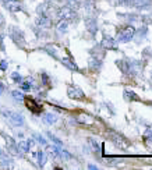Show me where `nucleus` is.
I'll return each mask as SVG.
<instances>
[{"label":"nucleus","mask_w":152,"mask_h":170,"mask_svg":"<svg viewBox=\"0 0 152 170\" xmlns=\"http://www.w3.org/2000/svg\"><path fill=\"white\" fill-rule=\"evenodd\" d=\"M1 113H3V116H4L13 126H16V127H23V126H24L25 120H24V116H23V114L17 113V112H13V110H8V109H1Z\"/></svg>","instance_id":"nucleus-1"},{"label":"nucleus","mask_w":152,"mask_h":170,"mask_svg":"<svg viewBox=\"0 0 152 170\" xmlns=\"http://www.w3.org/2000/svg\"><path fill=\"white\" fill-rule=\"evenodd\" d=\"M134 35H136V28H134V27H127V28H124L123 31L119 32L116 41L120 42V43H126V42L131 41V39L134 38Z\"/></svg>","instance_id":"nucleus-2"},{"label":"nucleus","mask_w":152,"mask_h":170,"mask_svg":"<svg viewBox=\"0 0 152 170\" xmlns=\"http://www.w3.org/2000/svg\"><path fill=\"white\" fill-rule=\"evenodd\" d=\"M67 95L71 98V99H84V91L80 88V87H77V85H74V84H70L68 87H67Z\"/></svg>","instance_id":"nucleus-3"},{"label":"nucleus","mask_w":152,"mask_h":170,"mask_svg":"<svg viewBox=\"0 0 152 170\" xmlns=\"http://www.w3.org/2000/svg\"><path fill=\"white\" fill-rule=\"evenodd\" d=\"M24 102H25V106L28 107V110H31L34 114L42 113V106L34 98H24Z\"/></svg>","instance_id":"nucleus-4"},{"label":"nucleus","mask_w":152,"mask_h":170,"mask_svg":"<svg viewBox=\"0 0 152 170\" xmlns=\"http://www.w3.org/2000/svg\"><path fill=\"white\" fill-rule=\"evenodd\" d=\"M6 145H7V149H8V154L14 155V156H20L23 154L18 148V144L14 141V138L11 137H6Z\"/></svg>","instance_id":"nucleus-5"},{"label":"nucleus","mask_w":152,"mask_h":170,"mask_svg":"<svg viewBox=\"0 0 152 170\" xmlns=\"http://www.w3.org/2000/svg\"><path fill=\"white\" fill-rule=\"evenodd\" d=\"M10 36H11V39L16 42L17 45H20V42H21V45L24 46V33L21 32L20 29H17L16 27H11V29H10Z\"/></svg>","instance_id":"nucleus-6"},{"label":"nucleus","mask_w":152,"mask_h":170,"mask_svg":"<svg viewBox=\"0 0 152 170\" xmlns=\"http://www.w3.org/2000/svg\"><path fill=\"white\" fill-rule=\"evenodd\" d=\"M0 166L8 169V167H13V159L8 156V154H6L4 151L0 149Z\"/></svg>","instance_id":"nucleus-7"},{"label":"nucleus","mask_w":152,"mask_h":170,"mask_svg":"<svg viewBox=\"0 0 152 170\" xmlns=\"http://www.w3.org/2000/svg\"><path fill=\"white\" fill-rule=\"evenodd\" d=\"M3 4H4V7L8 8L10 11H20L21 10V3L20 1H17V0H0Z\"/></svg>","instance_id":"nucleus-8"},{"label":"nucleus","mask_w":152,"mask_h":170,"mask_svg":"<svg viewBox=\"0 0 152 170\" xmlns=\"http://www.w3.org/2000/svg\"><path fill=\"white\" fill-rule=\"evenodd\" d=\"M34 145V139H23V141H20L18 142V148H20V151L23 152V154H27V152H29V149H31V146Z\"/></svg>","instance_id":"nucleus-9"},{"label":"nucleus","mask_w":152,"mask_h":170,"mask_svg":"<svg viewBox=\"0 0 152 170\" xmlns=\"http://www.w3.org/2000/svg\"><path fill=\"white\" fill-rule=\"evenodd\" d=\"M62 63H63V66H66V67H68L70 70H73V71H78L80 68H78V66L75 64V61L73 60L71 57H63L62 59Z\"/></svg>","instance_id":"nucleus-10"},{"label":"nucleus","mask_w":152,"mask_h":170,"mask_svg":"<svg viewBox=\"0 0 152 170\" xmlns=\"http://www.w3.org/2000/svg\"><path fill=\"white\" fill-rule=\"evenodd\" d=\"M102 46L105 49H117V41H113L112 38H105L102 41Z\"/></svg>","instance_id":"nucleus-11"},{"label":"nucleus","mask_w":152,"mask_h":170,"mask_svg":"<svg viewBox=\"0 0 152 170\" xmlns=\"http://www.w3.org/2000/svg\"><path fill=\"white\" fill-rule=\"evenodd\" d=\"M43 122L48 123V124H55V123L57 122V116L55 113H50V112H48V113L43 114Z\"/></svg>","instance_id":"nucleus-12"},{"label":"nucleus","mask_w":152,"mask_h":170,"mask_svg":"<svg viewBox=\"0 0 152 170\" xmlns=\"http://www.w3.org/2000/svg\"><path fill=\"white\" fill-rule=\"evenodd\" d=\"M35 156L38 158V165H39V167H43L45 163H46V155H45V152H43V151H38Z\"/></svg>","instance_id":"nucleus-13"},{"label":"nucleus","mask_w":152,"mask_h":170,"mask_svg":"<svg viewBox=\"0 0 152 170\" xmlns=\"http://www.w3.org/2000/svg\"><path fill=\"white\" fill-rule=\"evenodd\" d=\"M21 89L23 91H31L34 88V85H32V78H28V81H21Z\"/></svg>","instance_id":"nucleus-14"},{"label":"nucleus","mask_w":152,"mask_h":170,"mask_svg":"<svg viewBox=\"0 0 152 170\" xmlns=\"http://www.w3.org/2000/svg\"><path fill=\"white\" fill-rule=\"evenodd\" d=\"M11 96L14 98L17 102H23V100H24V98H25L24 94H23L21 91H13V92H11Z\"/></svg>","instance_id":"nucleus-15"},{"label":"nucleus","mask_w":152,"mask_h":170,"mask_svg":"<svg viewBox=\"0 0 152 170\" xmlns=\"http://www.w3.org/2000/svg\"><path fill=\"white\" fill-rule=\"evenodd\" d=\"M48 137L50 138V139H52V142H53L55 145L63 146V142H62V141H60V139H59V138H57V137H55V135H53L52 132H48Z\"/></svg>","instance_id":"nucleus-16"},{"label":"nucleus","mask_w":152,"mask_h":170,"mask_svg":"<svg viewBox=\"0 0 152 170\" xmlns=\"http://www.w3.org/2000/svg\"><path fill=\"white\" fill-rule=\"evenodd\" d=\"M45 52L49 53L50 56H53L55 59H57V50L53 48V46H46V48H45Z\"/></svg>","instance_id":"nucleus-17"},{"label":"nucleus","mask_w":152,"mask_h":170,"mask_svg":"<svg viewBox=\"0 0 152 170\" xmlns=\"http://www.w3.org/2000/svg\"><path fill=\"white\" fill-rule=\"evenodd\" d=\"M124 95L127 99H131V100H140V98L136 96V94L133 91H124Z\"/></svg>","instance_id":"nucleus-18"},{"label":"nucleus","mask_w":152,"mask_h":170,"mask_svg":"<svg viewBox=\"0 0 152 170\" xmlns=\"http://www.w3.org/2000/svg\"><path fill=\"white\" fill-rule=\"evenodd\" d=\"M11 80L14 82H17V84H20V82L23 81V77H21V74L17 73V71H14V73H11Z\"/></svg>","instance_id":"nucleus-19"},{"label":"nucleus","mask_w":152,"mask_h":170,"mask_svg":"<svg viewBox=\"0 0 152 170\" xmlns=\"http://www.w3.org/2000/svg\"><path fill=\"white\" fill-rule=\"evenodd\" d=\"M34 138H35V139H36L39 144H42V145H46V144H48V142H46V139L42 137L40 134H34Z\"/></svg>","instance_id":"nucleus-20"},{"label":"nucleus","mask_w":152,"mask_h":170,"mask_svg":"<svg viewBox=\"0 0 152 170\" xmlns=\"http://www.w3.org/2000/svg\"><path fill=\"white\" fill-rule=\"evenodd\" d=\"M59 31H60V32H66V31H67V23H66V21H62V23H60V24H59Z\"/></svg>","instance_id":"nucleus-21"},{"label":"nucleus","mask_w":152,"mask_h":170,"mask_svg":"<svg viewBox=\"0 0 152 170\" xmlns=\"http://www.w3.org/2000/svg\"><path fill=\"white\" fill-rule=\"evenodd\" d=\"M89 144H91V145H92L94 148H95V149H96V152L99 151V144L96 142V141L94 139V138H89Z\"/></svg>","instance_id":"nucleus-22"},{"label":"nucleus","mask_w":152,"mask_h":170,"mask_svg":"<svg viewBox=\"0 0 152 170\" xmlns=\"http://www.w3.org/2000/svg\"><path fill=\"white\" fill-rule=\"evenodd\" d=\"M42 80H43V85H49V77H48V74L46 73H42Z\"/></svg>","instance_id":"nucleus-23"},{"label":"nucleus","mask_w":152,"mask_h":170,"mask_svg":"<svg viewBox=\"0 0 152 170\" xmlns=\"http://www.w3.org/2000/svg\"><path fill=\"white\" fill-rule=\"evenodd\" d=\"M7 67H8V61H4V60H3V61L0 63V70H1V71H6Z\"/></svg>","instance_id":"nucleus-24"},{"label":"nucleus","mask_w":152,"mask_h":170,"mask_svg":"<svg viewBox=\"0 0 152 170\" xmlns=\"http://www.w3.org/2000/svg\"><path fill=\"white\" fill-rule=\"evenodd\" d=\"M145 139H148V141H152V130H147V132H145Z\"/></svg>","instance_id":"nucleus-25"},{"label":"nucleus","mask_w":152,"mask_h":170,"mask_svg":"<svg viewBox=\"0 0 152 170\" xmlns=\"http://www.w3.org/2000/svg\"><path fill=\"white\" fill-rule=\"evenodd\" d=\"M88 169H92V170H96V169H98V166H95V165H88Z\"/></svg>","instance_id":"nucleus-26"},{"label":"nucleus","mask_w":152,"mask_h":170,"mask_svg":"<svg viewBox=\"0 0 152 170\" xmlns=\"http://www.w3.org/2000/svg\"><path fill=\"white\" fill-rule=\"evenodd\" d=\"M3 91H4V85H3V84L0 82V95L3 94Z\"/></svg>","instance_id":"nucleus-27"},{"label":"nucleus","mask_w":152,"mask_h":170,"mask_svg":"<svg viewBox=\"0 0 152 170\" xmlns=\"http://www.w3.org/2000/svg\"><path fill=\"white\" fill-rule=\"evenodd\" d=\"M0 24H3V18H1V16H0Z\"/></svg>","instance_id":"nucleus-28"}]
</instances>
